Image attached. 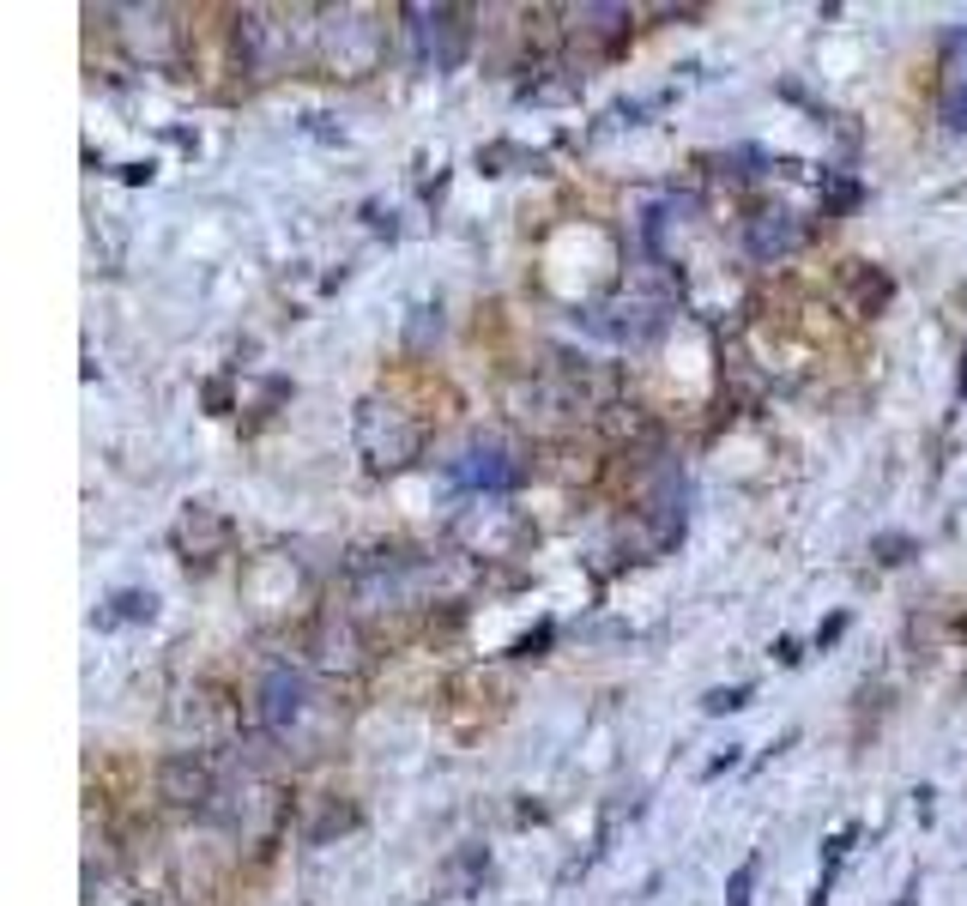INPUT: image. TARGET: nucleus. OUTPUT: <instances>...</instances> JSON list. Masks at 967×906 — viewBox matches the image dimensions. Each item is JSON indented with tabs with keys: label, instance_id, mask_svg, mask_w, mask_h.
Here are the masks:
<instances>
[{
	"label": "nucleus",
	"instance_id": "f257e3e1",
	"mask_svg": "<svg viewBox=\"0 0 967 906\" xmlns=\"http://www.w3.org/2000/svg\"><path fill=\"white\" fill-rule=\"evenodd\" d=\"M447 478L460 483V490L496 496V490H514V483H520V460H514V447H508L502 435H472L465 453L447 465Z\"/></svg>",
	"mask_w": 967,
	"mask_h": 906
},
{
	"label": "nucleus",
	"instance_id": "f03ea898",
	"mask_svg": "<svg viewBox=\"0 0 967 906\" xmlns=\"http://www.w3.org/2000/svg\"><path fill=\"white\" fill-rule=\"evenodd\" d=\"M405 19H411V37H418V55H423V60L454 67V60L465 55L472 24H465L460 6H405Z\"/></svg>",
	"mask_w": 967,
	"mask_h": 906
},
{
	"label": "nucleus",
	"instance_id": "7ed1b4c3",
	"mask_svg": "<svg viewBox=\"0 0 967 906\" xmlns=\"http://www.w3.org/2000/svg\"><path fill=\"white\" fill-rule=\"evenodd\" d=\"M302 701H309V677L297 664H272L261 677V725L266 731H290L302 719Z\"/></svg>",
	"mask_w": 967,
	"mask_h": 906
},
{
	"label": "nucleus",
	"instance_id": "20e7f679",
	"mask_svg": "<svg viewBox=\"0 0 967 906\" xmlns=\"http://www.w3.org/2000/svg\"><path fill=\"white\" fill-rule=\"evenodd\" d=\"M586 326H593L599 339H611V344H647L665 326V315L653 308V302H617V308H593Z\"/></svg>",
	"mask_w": 967,
	"mask_h": 906
},
{
	"label": "nucleus",
	"instance_id": "39448f33",
	"mask_svg": "<svg viewBox=\"0 0 967 906\" xmlns=\"http://www.w3.org/2000/svg\"><path fill=\"white\" fill-rule=\"evenodd\" d=\"M805 242V230H798V218L792 212H756L744 230V248L756 254V261H780V254H792Z\"/></svg>",
	"mask_w": 967,
	"mask_h": 906
},
{
	"label": "nucleus",
	"instance_id": "423d86ee",
	"mask_svg": "<svg viewBox=\"0 0 967 906\" xmlns=\"http://www.w3.org/2000/svg\"><path fill=\"white\" fill-rule=\"evenodd\" d=\"M158 792L170 798V804H206V798H212V773H206L200 755H170V762L158 767Z\"/></svg>",
	"mask_w": 967,
	"mask_h": 906
},
{
	"label": "nucleus",
	"instance_id": "0eeeda50",
	"mask_svg": "<svg viewBox=\"0 0 967 906\" xmlns=\"http://www.w3.org/2000/svg\"><path fill=\"white\" fill-rule=\"evenodd\" d=\"M176 544L188 550V563H194V556L206 563L212 550H224V544H230V520H224V514H212V508H194V514H181Z\"/></svg>",
	"mask_w": 967,
	"mask_h": 906
},
{
	"label": "nucleus",
	"instance_id": "6e6552de",
	"mask_svg": "<svg viewBox=\"0 0 967 906\" xmlns=\"http://www.w3.org/2000/svg\"><path fill=\"white\" fill-rule=\"evenodd\" d=\"M152 610H158V599L152 592H140V586H127V592H115L109 599V610H97V623H152Z\"/></svg>",
	"mask_w": 967,
	"mask_h": 906
},
{
	"label": "nucleus",
	"instance_id": "1a4fd4ad",
	"mask_svg": "<svg viewBox=\"0 0 967 906\" xmlns=\"http://www.w3.org/2000/svg\"><path fill=\"white\" fill-rule=\"evenodd\" d=\"M750 695H756L750 683H732V689H707V695H702V707H707V713H738V707H750Z\"/></svg>",
	"mask_w": 967,
	"mask_h": 906
},
{
	"label": "nucleus",
	"instance_id": "9d476101",
	"mask_svg": "<svg viewBox=\"0 0 967 906\" xmlns=\"http://www.w3.org/2000/svg\"><path fill=\"white\" fill-rule=\"evenodd\" d=\"M756 870H762V858H744V865L732 870V883H725V906H750V888H756Z\"/></svg>",
	"mask_w": 967,
	"mask_h": 906
},
{
	"label": "nucleus",
	"instance_id": "9b49d317",
	"mask_svg": "<svg viewBox=\"0 0 967 906\" xmlns=\"http://www.w3.org/2000/svg\"><path fill=\"white\" fill-rule=\"evenodd\" d=\"M870 550H877V563H907V556H913V538L883 532V538H870Z\"/></svg>",
	"mask_w": 967,
	"mask_h": 906
},
{
	"label": "nucleus",
	"instance_id": "f8f14e48",
	"mask_svg": "<svg viewBox=\"0 0 967 906\" xmlns=\"http://www.w3.org/2000/svg\"><path fill=\"white\" fill-rule=\"evenodd\" d=\"M859 206V181H834L828 188V212H852Z\"/></svg>",
	"mask_w": 967,
	"mask_h": 906
},
{
	"label": "nucleus",
	"instance_id": "ddd939ff",
	"mask_svg": "<svg viewBox=\"0 0 967 906\" xmlns=\"http://www.w3.org/2000/svg\"><path fill=\"white\" fill-rule=\"evenodd\" d=\"M841 635H846V617H828V623L816 628V646H834V641H841Z\"/></svg>",
	"mask_w": 967,
	"mask_h": 906
},
{
	"label": "nucleus",
	"instance_id": "4468645a",
	"mask_svg": "<svg viewBox=\"0 0 967 906\" xmlns=\"http://www.w3.org/2000/svg\"><path fill=\"white\" fill-rule=\"evenodd\" d=\"M544 641H550V623H539V635H526V641H520V646H514V653H520V659H532V653H539V646H544Z\"/></svg>",
	"mask_w": 967,
	"mask_h": 906
},
{
	"label": "nucleus",
	"instance_id": "2eb2a0df",
	"mask_svg": "<svg viewBox=\"0 0 967 906\" xmlns=\"http://www.w3.org/2000/svg\"><path fill=\"white\" fill-rule=\"evenodd\" d=\"M774 653H780V664H798L805 653H798V641H774Z\"/></svg>",
	"mask_w": 967,
	"mask_h": 906
},
{
	"label": "nucleus",
	"instance_id": "dca6fc26",
	"mask_svg": "<svg viewBox=\"0 0 967 906\" xmlns=\"http://www.w3.org/2000/svg\"><path fill=\"white\" fill-rule=\"evenodd\" d=\"M955 393H962V399H967V351H962V381H955Z\"/></svg>",
	"mask_w": 967,
	"mask_h": 906
},
{
	"label": "nucleus",
	"instance_id": "f3484780",
	"mask_svg": "<svg viewBox=\"0 0 967 906\" xmlns=\"http://www.w3.org/2000/svg\"><path fill=\"white\" fill-rule=\"evenodd\" d=\"M895 906H919V888H907V894H901V901H895Z\"/></svg>",
	"mask_w": 967,
	"mask_h": 906
}]
</instances>
